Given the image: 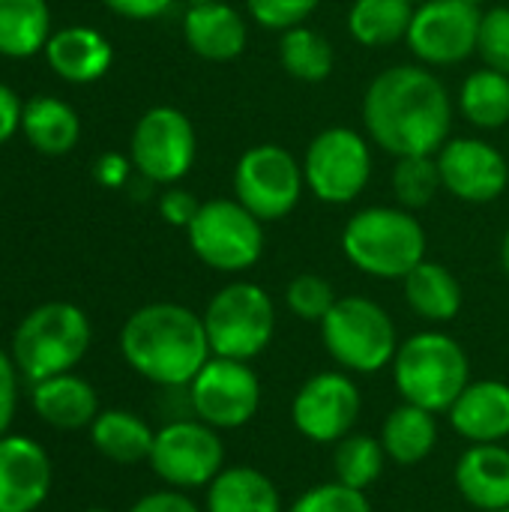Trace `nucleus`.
I'll use <instances>...</instances> for the list:
<instances>
[{"mask_svg":"<svg viewBox=\"0 0 509 512\" xmlns=\"http://www.w3.org/2000/svg\"><path fill=\"white\" fill-rule=\"evenodd\" d=\"M369 138L390 156H435L453 129V99L429 66H390L363 96Z\"/></svg>","mask_w":509,"mask_h":512,"instance_id":"f257e3e1","label":"nucleus"},{"mask_svg":"<svg viewBox=\"0 0 509 512\" xmlns=\"http://www.w3.org/2000/svg\"><path fill=\"white\" fill-rule=\"evenodd\" d=\"M120 354L144 381L183 390L213 357L204 318L180 303H147L120 330Z\"/></svg>","mask_w":509,"mask_h":512,"instance_id":"f03ea898","label":"nucleus"},{"mask_svg":"<svg viewBox=\"0 0 509 512\" xmlns=\"http://www.w3.org/2000/svg\"><path fill=\"white\" fill-rule=\"evenodd\" d=\"M390 366L402 402L432 414H447L471 384V360L465 348L438 330H423L399 342Z\"/></svg>","mask_w":509,"mask_h":512,"instance_id":"7ed1b4c3","label":"nucleus"},{"mask_svg":"<svg viewBox=\"0 0 509 512\" xmlns=\"http://www.w3.org/2000/svg\"><path fill=\"white\" fill-rule=\"evenodd\" d=\"M342 252L372 279H405L426 261V231L405 207H363L345 222Z\"/></svg>","mask_w":509,"mask_h":512,"instance_id":"20e7f679","label":"nucleus"},{"mask_svg":"<svg viewBox=\"0 0 509 512\" xmlns=\"http://www.w3.org/2000/svg\"><path fill=\"white\" fill-rule=\"evenodd\" d=\"M90 339L93 330L87 315L75 303L51 300L21 318L12 333L9 354L15 360V369L36 384L72 372L84 360Z\"/></svg>","mask_w":509,"mask_h":512,"instance_id":"39448f33","label":"nucleus"},{"mask_svg":"<svg viewBox=\"0 0 509 512\" xmlns=\"http://www.w3.org/2000/svg\"><path fill=\"white\" fill-rule=\"evenodd\" d=\"M321 342L345 372L375 375L387 369L399 351L396 324L387 309L369 297H339L321 321Z\"/></svg>","mask_w":509,"mask_h":512,"instance_id":"423d86ee","label":"nucleus"},{"mask_svg":"<svg viewBox=\"0 0 509 512\" xmlns=\"http://www.w3.org/2000/svg\"><path fill=\"white\" fill-rule=\"evenodd\" d=\"M201 318L213 357L249 363L270 348L276 333V306L255 282H231L219 288Z\"/></svg>","mask_w":509,"mask_h":512,"instance_id":"0eeeda50","label":"nucleus"},{"mask_svg":"<svg viewBox=\"0 0 509 512\" xmlns=\"http://www.w3.org/2000/svg\"><path fill=\"white\" fill-rule=\"evenodd\" d=\"M186 237L195 258L219 273L252 270L264 255V222L237 198L204 201Z\"/></svg>","mask_w":509,"mask_h":512,"instance_id":"6e6552de","label":"nucleus"},{"mask_svg":"<svg viewBox=\"0 0 509 512\" xmlns=\"http://www.w3.org/2000/svg\"><path fill=\"white\" fill-rule=\"evenodd\" d=\"M303 189V162L282 144H255L234 165V198L261 222L291 216Z\"/></svg>","mask_w":509,"mask_h":512,"instance_id":"1a4fd4ad","label":"nucleus"},{"mask_svg":"<svg viewBox=\"0 0 509 512\" xmlns=\"http://www.w3.org/2000/svg\"><path fill=\"white\" fill-rule=\"evenodd\" d=\"M306 189L324 204H351L363 195L372 177L369 141L348 126L318 132L303 156Z\"/></svg>","mask_w":509,"mask_h":512,"instance_id":"9d476101","label":"nucleus"},{"mask_svg":"<svg viewBox=\"0 0 509 512\" xmlns=\"http://www.w3.org/2000/svg\"><path fill=\"white\" fill-rule=\"evenodd\" d=\"M147 462L168 489H207L225 468V447L213 426L177 417L156 432Z\"/></svg>","mask_w":509,"mask_h":512,"instance_id":"9b49d317","label":"nucleus"},{"mask_svg":"<svg viewBox=\"0 0 509 512\" xmlns=\"http://www.w3.org/2000/svg\"><path fill=\"white\" fill-rule=\"evenodd\" d=\"M198 138L192 120L171 105L144 111L129 138V159L147 183L174 186L195 165Z\"/></svg>","mask_w":509,"mask_h":512,"instance_id":"f8f14e48","label":"nucleus"},{"mask_svg":"<svg viewBox=\"0 0 509 512\" xmlns=\"http://www.w3.org/2000/svg\"><path fill=\"white\" fill-rule=\"evenodd\" d=\"M189 390V411L216 432L243 429L261 408V381L246 360L210 357Z\"/></svg>","mask_w":509,"mask_h":512,"instance_id":"ddd939ff","label":"nucleus"},{"mask_svg":"<svg viewBox=\"0 0 509 512\" xmlns=\"http://www.w3.org/2000/svg\"><path fill=\"white\" fill-rule=\"evenodd\" d=\"M360 414L363 396L348 372L312 375L291 402V423L312 444H339L354 432Z\"/></svg>","mask_w":509,"mask_h":512,"instance_id":"4468645a","label":"nucleus"},{"mask_svg":"<svg viewBox=\"0 0 509 512\" xmlns=\"http://www.w3.org/2000/svg\"><path fill=\"white\" fill-rule=\"evenodd\" d=\"M480 21V6L465 0H429L414 9L405 42L426 66H456L477 54Z\"/></svg>","mask_w":509,"mask_h":512,"instance_id":"2eb2a0df","label":"nucleus"},{"mask_svg":"<svg viewBox=\"0 0 509 512\" xmlns=\"http://www.w3.org/2000/svg\"><path fill=\"white\" fill-rule=\"evenodd\" d=\"M441 183L468 204L498 201L509 186L507 156L483 138H450L438 153Z\"/></svg>","mask_w":509,"mask_h":512,"instance_id":"dca6fc26","label":"nucleus"},{"mask_svg":"<svg viewBox=\"0 0 509 512\" xmlns=\"http://www.w3.org/2000/svg\"><path fill=\"white\" fill-rule=\"evenodd\" d=\"M51 492V459L27 435L0 438V512H36Z\"/></svg>","mask_w":509,"mask_h":512,"instance_id":"f3484780","label":"nucleus"},{"mask_svg":"<svg viewBox=\"0 0 509 512\" xmlns=\"http://www.w3.org/2000/svg\"><path fill=\"white\" fill-rule=\"evenodd\" d=\"M183 39L192 54L210 63H228L246 51L249 24L243 12L225 0L192 3L183 15Z\"/></svg>","mask_w":509,"mask_h":512,"instance_id":"a211bd4d","label":"nucleus"},{"mask_svg":"<svg viewBox=\"0 0 509 512\" xmlns=\"http://www.w3.org/2000/svg\"><path fill=\"white\" fill-rule=\"evenodd\" d=\"M450 426L468 444H501L509 438V384L471 381L447 411Z\"/></svg>","mask_w":509,"mask_h":512,"instance_id":"6ab92c4d","label":"nucleus"},{"mask_svg":"<svg viewBox=\"0 0 509 512\" xmlns=\"http://www.w3.org/2000/svg\"><path fill=\"white\" fill-rule=\"evenodd\" d=\"M453 480L474 510H509V450L504 444H471L459 456Z\"/></svg>","mask_w":509,"mask_h":512,"instance_id":"aec40b11","label":"nucleus"},{"mask_svg":"<svg viewBox=\"0 0 509 512\" xmlns=\"http://www.w3.org/2000/svg\"><path fill=\"white\" fill-rule=\"evenodd\" d=\"M45 60H48L51 72L60 75L63 81L93 84L111 69L114 48L99 30L72 24V27L51 33V39L45 42Z\"/></svg>","mask_w":509,"mask_h":512,"instance_id":"412c9836","label":"nucleus"},{"mask_svg":"<svg viewBox=\"0 0 509 512\" xmlns=\"http://www.w3.org/2000/svg\"><path fill=\"white\" fill-rule=\"evenodd\" d=\"M30 402L42 423H48L51 429H63V432L90 429V423L99 417V396L93 384H87L84 378L72 372L36 381Z\"/></svg>","mask_w":509,"mask_h":512,"instance_id":"4be33fe9","label":"nucleus"},{"mask_svg":"<svg viewBox=\"0 0 509 512\" xmlns=\"http://www.w3.org/2000/svg\"><path fill=\"white\" fill-rule=\"evenodd\" d=\"M204 512H285L282 495L276 483L252 468V465H231L222 468L219 477L207 486Z\"/></svg>","mask_w":509,"mask_h":512,"instance_id":"5701e85b","label":"nucleus"},{"mask_svg":"<svg viewBox=\"0 0 509 512\" xmlns=\"http://www.w3.org/2000/svg\"><path fill=\"white\" fill-rule=\"evenodd\" d=\"M21 135L30 141L33 150L45 156H63L78 144L81 120L69 102L39 93L30 96L21 108Z\"/></svg>","mask_w":509,"mask_h":512,"instance_id":"b1692460","label":"nucleus"},{"mask_svg":"<svg viewBox=\"0 0 509 512\" xmlns=\"http://www.w3.org/2000/svg\"><path fill=\"white\" fill-rule=\"evenodd\" d=\"M378 438L393 465L414 468L432 456V450L438 444V420L432 411L402 402L399 408H393L387 414Z\"/></svg>","mask_w":509,"mask_h":512,"instance_id":"393cba45","label":"nucleus"},{"mask_svg":"<svg viewBox=\"0 0 509 512\" xmlns=\"http://www.w3.org/2000/svg\"><path fill=\"white\" fill-rule=\"evenodd\" d=\"M405 300L408 306L432 324H447L462 309V285L450 267L438 261H420L405 279Z\"/></svg>","mask_w":509,"mask_h":512,"instance_id":"a878e982","label":"nucleus"},{"mask_svg":"<svg viewBox=\"0 0 509 512\" xmlns=\"http://www.w3.org/2000/svg\"><path fill=\"white\" fill-rule=\"evenodd\" d=\"M156 432L147 426L144 417L111 408L99 411V417L90 423V441L93 447L114 465H138L150 459Z\"/></svg>","mask_w":509,"mask_h":512,"instance_id":"bb28decb","label":"nucleus"},{"mask_svg":"<svg viewBox=\"0 0 509 512\" xmlns=\"http://www.w3.org/2000/svg\"><path fill=\"white\" fill-rule=\"evenodd\" d=\"M51 12L45 0H0V54L12 60L45 51Z\"/></svg>","mask_w":509,"mask_h":512,"instance_id":"cd10ccee","label":"nucleus"},{"mask_svg":"<svg viewBox=\"0 0 509 512\" xmlns=\"http://www.w3.org/2000/svg\"><path fill=\"white\" fill-rule=\"evenodd\" d=\"M414 9L408 0H354L348 9V33L366 48H387L408 36Z\"/></svg>","mask_w":509,"mask_h":512,"instance_id":"c85d7f7f","label":"nucleus"},{"mask_svg":"<svg viewBox=\"0 0 509 512\" xmlns=\"http://www.w3.org/2000/svg\"><path fill=\"white\" fill-rule=\"evenodd\" d=\"M279 63L291 78L306 84H321L336 69V48L324 33L297 24L285 30L279 39Z\"/></svg>","mask_w":509,"mask_h":512,"instance_id":"c756f323","label":"nucleus"},{"mask_svg":"<svg viewBox=\"0 0 509 512\" xmlns=\"http://www.w3.org/2000/svg\"><path fill=\"white\" fill-rule=\"evenodd\" d=\"M459 111L477 129H501L509 123V75L498 69H477L462 81Z\"/></svg>","mask_w":509,"mask_h":512,"instance_id":"7c9ffc66","label":"nucleus"},{"mask_svg":"<svg viewBox=\"0 0 509 512\" xmlns=\"http://www.w3.org/2000/svg\"><path fill=\"white\" fill-rule=\"evenodd\" d=\"M387 453L381 438L372 435H348L336 444L333 453V474L342 486L360 489L366 492L369 486H375L387 468Z\"/></svg>","mask_w":509,"mask_h":512,"instance_id":"2f4dec72","label":"nucleus"},{"mask_svg":"<svg viewBox=\"0 0 509 512\" xmlns=\"http://www.w3.org/2000/svg\"><path fill=\"white\" fill-rule=\"evenodd\" d=\"M444 189L438 159L435 156H402L393 168V192L399 207L405 210H423L435 201V195Z\"/></svg>","mask_w":509,"mask_h":512,"instance_id":"473e14b6","label":"nucleus"},{"mask_svg":"<svg viewBox=\"0 0 509 512\" xmlns=\"http://www.w3.org/2000/svg\"><path fill=\"white\" fill-rule=\"evenodd\" d=\"M336 291L333 285L318 276V273H300L288 282L285 288V303L291 309V315H297L300 321H312V324H321L330 309L336 306Z\"/></svg>","mask_w":509,"mask_h":512,"instance_id":"72a5a7b5","label":"nucleus"},{"mask_svg":"<svg viewBox=\"0 0 509 512\" xmlns=\"http://www.w3.org/2000/svg\"><path fill=\"white\" fill-rule=\"evenodd\" d=\"M285 512H372L366 492L342 486L339 480L306 489Z\"/></svg>","mask_w":509,"mask_h":512,"instance_id":"f704fd0d","label":"nucleus"},{"mask_svg":"<svg viewBox=\"0 0 509 512\" xmlns=\"http://www.w3.org/2000/svg\"><path fill=\"white\" fill-rule=\"evenodd\" d=\"M477 54L489 69L509 75V6H492L483 12Z\"/></svg>","mask_w":509,"mask_h":512,"instance_id":"c9c22d12","label":"nucleus"},{"mask_svg":"<svg viewBox=\"0 0 509 512\" xmlns=\"http://www.w3.org/2000/svg\"><path fill=\"white\" fill-rule=\"evenodd\" d=\"M318 6L321 0H246L249 18L264 30H279V33L303 24Z\"/></svg>","mask_w":509,"mask_h":512,"instance_id":"e433bc0d","label":"nucleus"},{"mask_svg":"<svg viewBox=\"0 0 509 512\" xmlns=\"http://www.w3.org/2000/svg\"><path fill=\"white\" fill-rule=\"evenodd\" d=\"M198 210H201V204H198L195 195L186 192V189L168 186V189L159 195V216H162L168 225H174V228H189Z\"/></svg>","mask_w":509,"mask_h":512,"instance_id":"4c0bfd02","label":"nucleus"},{"mask_svg":"<svg viewBox=\"0 0 509 512\" xmlns=\"http://www.w3.org/2000/svg\"><path fill=\"white\" fill-rule=\"evenodd\" d=\"M18 408V381H15V360L0 348V438L6 435Z\"/></svg>","mask_w":509,"mask_h":512,"instance_id":"58836bf2","label":"nucleus"},{"mask_svg":"<svg viewBox=\"0 0 509 512\" xmlns=\"http://www.w3.org/2000/svg\"><path fill=\"white\" fill-rule=\"evenodd\" d=\"M129 512H201V507L180 489H162L138 498Z\"/></svg>","mask_w":509,"mask_h":512,"instance_id":"ea45409f","label":"nucleus"},{"mask_svg":"<svg viewBox=\"0 0 509 512\" xmlns=\"http://www.w3.org/2000/svg\"><path fill=\"white\" fill-rule=\"evenodd\" d=\"M132 159H126V156H120V153H102L99 159H96V165H93V177L102 183V186H108V189H120L126 180H129V174H132Z\"/></svg>","mask_w":509,"mask_h":512,"instance_id":"a19ab883","label":"nucleus"},{"mask_svg":"<svg viewBox=\"0 0 509 512\" xmlns=\"http://www.w3.org/2000/svg\"><path fill=\"white\" fill-rule=\"evenodd\" d=\"M114 15L120 18H132V21H150L159 18L171 9L174 0H102Z\"/></svg>","mask_w":509,"mask_h":512,"instance_id":"79ce46f5","label":"nucleus"},{"mask_svg":"<svg viewBox=\"0 0 509 512\" xmlns=\"http://www.w3.org/2000/svg\"><path fill=\"white\" fill-rule=\"evenodd\" d=\"M21 108L24 102L15 96V90L0 81V144H6L15 132H21Z\"/></svg>","mask_w":509,"mask_h":512,"instance_id":"37998d69","label":"nucleus"},{"mask_svg":"<svg viewBox=\"0 0 509 512\" xmlns=\"http://www.w3.org/2000/svg\"><path fill=\"white\" fill-rule=\"evenodd\" d=\"M501 264H504V270H507L509 276V228L507 234H504V243H501Z\"/></svg>","mask_w":509,"mask_h":512,"instance_id":"c03bdc74","label":"nucleus"},{"mask_svg":"<svg viewBox=\"0 0 509 512\" xmlns=\"http://www.w3.org/2000/svg\"><path fill=\"white\" fill-rule=\"evenodd\" d=\"M465 3H471V6H483V3H489V0H465Z\"/></svg>","mask_w":509,"mask_h":512,"instance_id":"a18cd8bd","label":"nucleus"},{"mask_svg":"<svg viewBox=\"0 0 509 512\" xmlns=\"http://www.w3.org/2000/svg\"><path fill=\"white\" fill-rule=\"evenodd\" d=\"M408 3H414V6H423V3H429V0H408Z\"/></svg>","mask_w":509,"mask_h":512,"instance_id":"49530a36","label":"nucleus"},{"mask_svg":"<svg viewBox=\"0 0 509 512\" xmlns=\"http://www.w3.org/2000/svg\"><path fill=\"white\" fill-rule=\"evenodd\" d=\"M186 3L192 6V3H210V0H186Z\"/></svg>","mask_w":509,"mask_h":512,"instance_id":"de8ad7c7","label":"nucleus"},{"mask_svg":"<svg viewBox=\"0 0 509 512\" xmlns=\"http://www.w3.org/2000/svg\"><path fill=\"white\" fill-rule=\"evenodd\" d=\"M81 512H108V510H81Z\"/></svg>","mask_w":509,"mask_h":512,"instance_id":"09e8293b","label":"nucleus"},{"mask_svg":"<svg viewBox=\"0 0 509 512\" xmlns=\"http://www.w3.org/2000/svg\"><path fill=\"white\" fill-rule=\"evenodd\" d=\"M498 512H509V510H498Z\"/></svg>","mask_w":509,"mask_h":512,"instance_id":"8fccbe9b","label":"nucleus"}]
</instances>
